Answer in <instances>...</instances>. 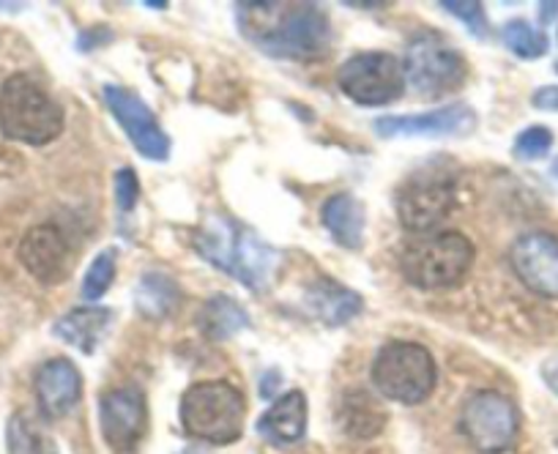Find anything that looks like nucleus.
Instances as JSON below:
<instances>
[{
    "mask_svg": "<svg viewBox=\"0 0 558 454\" xmlns=\"http://www.w3.org/2000/svg\"><path fill=\"white\" fill-rule=\"evenodd\" d=\"M235 28L255 50L274 61H318L331 50V20L318 3L244 0L235 3Z\"/></svg>",
    "mask_w": 558,
    "mask_h": 454,
    "instance_id": "1",
    "label": "nucleus"
},
{
    "mask_svg": "<svg viewBox=\"0 0 558 454\" xmlns=\"http://www.w3.org/2000/svg\"><path fill=\"white\" fill-rule=\"evenodd\" d=\"M192 247L208 266L239 280L252 293L268 291L282 263L279 249L225 213H208L203 219L201 228L192 233Z\"/></svg>",
    "mask_w": 558,
    "mask_h": 454,
    "instance_id": "2",
    "label": "nucleus"
},
{
    "mask_svg": "<svg viewBox=\"0 0 558 454\" xmlns=\"http://www.w3.org/2000/svg\"><path fill=\"white\" fill-rule=\"evenodd\" d=\"M476 247L460 231H433L411 236L400 249V274L418 291L458 287L474 269Z\"/></svg>",
    "mask_w": 558,
    "mask_h": 454,
    "instance_id": "3",
    "label": "nucleus"
},
{
    "mask_svg": "<svg viewBox=\"0 0 558 454\" xmlns=\"http://www.w3.org/2000/svg\"><path fill=\"white\" fill-rule=\"evenodd\" d=\"M246 400L230 381L192 383L179 403L184 432L208 446H230L244 435Z\"/></svg>",
    "mask_w": 558,
    "mask_h": 454,
    "instance_id": "4",
    "label": "nucleus"
},
{
    "mask_svg": "<svg viewBox=\"0 0 558 454\" xmlns=\"http://www.w3.org/2000/svg\"><path fill=\"white\" fill-rule=\"evenodd\" d=\"M0 132L23 146H50L63 132V107L28 74L0 85Z\"/></svg>",
    "mask_w": 558,
    "mask_h": 454,
    "instance_id": "5",
    "label": "nucleus"
},
{
    "mask_svg": "<svg viewBox=\"0 0 558 454\" xmlns=\"http://www.w3.org/2000/svg\"><path fill=\"white\" fill-rule=\"evenodd\" d=\"M375 394L397 405H422L438 383V365L430 348L413 340H389L375 354L369 367Z\"/></svg>",
    "mask_w": 558,
    "mask_h": 454,
    "instance_id": "6",
    "label": "nucleus"
},
{
    "mask_svg": "<svg viewBox=\"0 0 558 454\" xmlns=\"http://www.w3.org/2000/svg\"><path fill=\"white\" fill-rule=\"evenodd\" d=\"M458 203V173L447 159L418 164L397 184L395 211L408 233H433Z\"/></svg>",
    "mask_w": 558,
    "mask_h": 454,
    "instance_id": "7",
    "label": "nucleus"
},
{
    "mask_svg": "<svg viewBox=\"0 0 558 454\" xmlns=\"http://www.w3.org/2000/svg\"><path fill=\"white\" fill-rule=\"evenodd\" d=\"M402 72L411 90L422 99H444L458 94L469 79V61L463 50L441 34L413 36L402 52Z\"/></svg>",
    "mask_w": 558,
    "mask_h": 454,
    "instance_id": "8",
    "label": "nucleus"
},
{
    "mask_svg": "<svg viewBox=\"0 0 558 454\" xmlns=\"http://www.w3.org/2000/svg\"><path fill=\"white\" fill-rule=\"evenodd\" d=\"M458 427L474 452L507 454L520 438V410L498 389H480L460 408Z\"/></svg>",
    "mask_w": 558,
    "mask_h": 454,
    "instance_id": "9",
    "label": "nucleus"
},
{
    "mask_svg": "<svg viewBox=\"0 0 558 454\" xmlns=\"http://www.w3.org/2000/svg\"><path fill=\"white\" fill-rule=\"evenodd\" d=\"M337 88L359 107H386L402 99L408 83L402 61L391 52H353L337 69Z\"/></svg>",
    "mask_w": 558,
    "mask_h": 454,
    "instance_id": "10",
    "label": "nucleus"
},
{
    "mask_svg": "<svg viewBox=\"0 0 558 454\" xmlns=\"http://www.w3.org/2000/svg\"><path fill=\"white\" fill-rule=\"evenodd\" d=\"M101 99H105V107L110 110L112 119L118 121L123 135L132 140L134 151L140 157L148 159V162H168L170 154H173V140L162 130L157 112L146 101L140 99L132 88L112 83L101 88Z\"/></svg>",
    "mask_w": 558,
    "mask_h": 454,
    "instance_id": "11",
    "label": "nucleus"
},
{
    "mask_svg": "<svg viewBox=\"0 0 558 454\" xmlns=\"http://www.w3.org/2000/svg\"><path fill=\"white\" fill-rule=\"evenodd\" d=\"M148 397L134 383L99 397V430L116 454H134L148 435Z\"/></svg>",
    "mask_w": 558,
    "mask_h": 454,
    "instance_id": "12",
    "label": "nucleus"
},
{
    "mask_svg": "<svg viewBox=\"0 0 558 454\" xmlns=\"http://www.w3.org/2000/svg\"><path fill=\"white\" fill-rule=\"evenodd\" d=\"M476 126H480V115L465 101H452V105L425 112L380 115V119L373 121V130L380 140H397V137H425V140L469 137Z\"/></svg>",
    "mask_w": 558,
    "mask_h": 454,
    "instance_id": "13",
    "label": "nucleus"
},
{
    "mask_svg": "<svg viewBox=\"0 0 558 454\" xmlns=\"http://www.w3.org/2000/svg\"><path fill=\"white\" fill-rule=\"evenodd\" d=\"M509 266L536 298L558 302V236L550 231L520 233L509 247Z\"/></svg>",
    "mask_w": 558,
    "mask_h": 454,
    "instance_id": "14",
    "label": "nucleus"
},
{
    "mask_svg": "<svg viewBox=\"0 0 558 454\" xmlns=\"http://www.w3.org/2000/svg\"><path fill=\"white\" fill-rule=\"evenodd\" d=\"M20 263L41 285H61L74 271V249L56 224H36L17 247Z\"/></svg>",
    "mask_w": 558,
    "mask_h": 454,
    "instance_id": "15",
    "label": "nucleus"
},
{
    "mask_svg": "<svg viewBox=\"0 0 558 454\" xmlns=\"http://www.w3.org/2000/svg\"><path fill=\"white\" fill-rule=\"evenodd\" d=\"M34 389L45 419H66L83 400V372L72 359L56 356L36 370Z\"/></svg>",
    "mask_w": 558,
    "mask_h": 454,
    "instance_id": "16",
    "label": "nucleus"
},
{
    "mask_svg": "<svg viewBox=\"0 0 558 454\" xmlns=\"http://www.w3.org/2000/svg\"><path fill=\"white\" fill-rule=\"evenodd\" d=\"M310 425V408H307V394L291 389L282 397L274 400L257 419L255 430L263 441L271 446H291L307 435Z\"/></svg>",
    "mask_w": 558,
    "mask_h": 454,
    "instance_id": "17",
    "label": "nucleus"
},
{
    "mask_svg": "<svg viewBox=\"0 0 558 454\" xmlns=\"http://www.w3.org/2000/svg\"><path fill=\"white\" fill-rule=\"evenodd\" d=\"M304 307L313 315L318 323L329 326V329H340L356 320L364 312V298L356 291L345 287L342 282L331 280V277H318L310 282L304 291Z\"/></svg>",
    "mask_w": 558,
    "mask_h": 454,
    "instance_id": "18",
    "label": "nucleus"
},
{
    "mask_svg": "<svg viewBox=\"0 0 558 454\" xmlns=\"http://www.w3.org/2000/svg\"><path fill=\"white\" fill-rule=\"evenodd\" d=\"M112 318H116V312H112L110 307L85 304V307H74L69 309L66 315H61V318L52 323V334H56L61 343L77 348L80 354L90 356L96 354V348L101 345L107 331H110Z\"/></svg>",
    "mask_w": 558,
    "mask_h": 454,
    "instance_id": "19",
    "label": "nucleus"
},
{
    "mask_svg": "<svg viewBox=\"0 0 558 454\" xmlns=\"http://www.w3.org/2000/svg\"><path fill=\"white\" fill-rule=\"evenodd\" d=\"M320 224L337 247L359 253L364 247V231H367V208L351 192H337L320 206Z\"/></svg>",
    "mask_w": 558,
    "mask_h": 454,
    "instance_id": "20",
    "label": "nucleus"
},
{
    "mask_svg": "<svg viewBox=\"0 0 558 454\" xmlns=\"http://www.w3.org/2000/svg\"><path fill=\"white\" fill-rule=\"evenodd\" d=\"M335 419L345 435L364 441V438L380 435L389 416H386L384 405L375 394L364 392V389H348L337 403Z\"/></svg>",
    "mask_w": 558,
    "mask_h": 454,
    "instance_id": "21",
    "label": "nucleus"
},
{
    "mask_svg": "<svg viewBox=\"0 0 558 454\" xmlns=\"http://www.w3.org/2000/svg\"><path fill=\"white\" fill-rule=\"evenodd\" d=\"M181 304H184V293H181L179 282L165 271H146L134 287V307L154 323L175 318Z\"/></svg>",
    "mask_w": 558,
    "mask_h": 454,
    "instance_id": "22",
    "label": "nucleus"
},
{
    "mask_svg": "<svg viewBox=\"0 0 558 454\" xmlns=\"http://www.w3.org/2000/svg\"><path fill=\"white\" fill-rule=\"evenodd\" d=\"M252 326L250 312L228 293H214L197 309V331L211 343H228Z\"/></svg>",
    "mask_w": 558,
    "mask_h": 454,
    "instance_id": "23",
    "label": "nucleus"
},
{
    "mask_svg": "<svg viewBox=\"0 0 558 454\" xmlns=\"http://www.w3.org/2000/svg\"><path fill=\"white\" fill-rule=\"evenodd\" d=\"M7 454H61V449L34 416L14 414L7 425Z\"/></svg>",
    "mask_w": 558,
    "mask_h": 454,
    "instance_id": "24",
    "label": "nucleus"
},
{
    "mask_svg": "<svg viewBox=\"0 0 558 454\" xmlns=\"http://www.w3.org/2000/svg\"><path fill=\"white\" fill-rule=\"evenodd\" d=\"M501 45L512 52L520 61H536V58L547 56L550 50V41L542 34L539 28H534L525 20H509L501 28Z\"/></svg>",
    "mask_w": 558,
    "mask_h": 454,
    "instance_id": "25",
    "label": "nucleus"
},
{
    "mask_svg": "<svg viewBox=\"0 0 558 454\" xmlns=\"http://www.w3.org/2000/svg\"><path fill=\"white\" fill-rule=\"evenodd\" d=\"M118 274V253L116 249H101L90 266L83 274V285H80V296L88 304H96L99 298H105V293L110 291L112 282H116Z\"/></svg>",
    "mask_w": 558,
    "mask_h": 454,
    "instance_id": "26",
    "label": "nucleus"
},
{
    "mask_svg": "<svg viewBox=\"0 0 558 454\" xmlns=\"http://www.w3.org/2000/svg\"><path fill=\"white\" fill-rule=\"evenodd\" d=\"M438 7L447 14H452L454 20H460V23L465 25V30H469L471 36H476V39H487V34H490L485 7L476 3V0H441Z\"/></svg>",
    "mask_w": 558,
    "mask_h": 454,
    "instance_id": "27",
    "label": "nucleus"
},
{
    "mask_svg": "<svg viewBox=\"0 0 558 454\" xmlns=\"http://www.w3.org/2000/svg\"><path fill=\"white\" fill-rule=\"evenodd\" d=\"M553 148V132L547 126H529L514 137L512 154L520 162H539L550 154Z\"/></svg>",
    "mask_w": 558,
    "mask_h": 454,
    "instance_id": "28",
    "label": "nucleus"
},
{
    "mask_svg": "<svg viewBox=\"0 0 558 454\" xmlns=\"http://www.w3.org/2000/svg\"><path fill=\"white\" fill-rule=\"evenodd\" d=\"M112 195H116V206L121 217H132L134 208L140 203V179L134 168H118L112 175Z\"/></svg>",
    "mask_w": 558,
    "mask_h": 454,
    "instance_id": "29",
    "label": "nucleus"
},
{
    "mask_svg": "<svg viewBox=\"0 0 558 454\" xmlns=\"http://www.w3.org/2000/svg\"><path fill=\"white\" fill-rule=\"evenodd\" d=\"M110 41H112V30L105 28V25H94V28L83 30V34L77 36V50L94 52V50H99V47L110 45Z\"/></svg>",
    "mask_w": 558,
    "mask_h": 454,
    "instance_id": "30",
    "label": "nucleus"
},
{
    "mask_svg": "<svg viewBox=\"0 0 558 454\" xmlns=\"http://www.w3.org/2000/svg\"><path fill=\"white\" fill-rule=\"evenodd\" d=\"M531 107L542 112H558V85H542L531 96Z\"/></svg>",
    "mask_w": 558,
    "mask_h": 454,
    "instance_id": "31",
    "label": "nucleus"
},
{
    "mask_svg": "<svg viewBox=\"0 0 558 454\" xmlns=\"http://www.w3.org/2000/svg\"><path fill=\"white\" fill-rule=\"evenodd\" d=\"M257 386H260V397L263 400H271V397H279V386H282V372L279 370H266L260 376V381H257Z\"/></svg>",
    "mask_w": 558,
    "mask_h": 454,
    "instance_id": "32",
    "label": "nucleus"
},
{
    "mask_svg": "<svg viewBox=\"0 0 558 454\" xmlns=\"http://www.w3.org/2000/svg\"><path fill=\"white\" fill-rule=\"evenodd\" d=\"M539 376L542 381H545V386L558 397V354L550 356V359H545V365L539 367Z\"/></svg>",
    "mask_w": 558,
    "mask_h": 454,
    "instance_id": "33",
    "label": "nucleus"
},
{
    "mask_svg": "<svg viewBox=\"0 0 558 454\" xmlns=\"http://www.w3.org/2000/svg\"><path fill=\"white\" fill-rule=\"evenodd\" d=\"M556 12H558V3H542L539 20H542V23H550V20L556 17Z\"/></svg>",
    "mask_w": 558,
    "mask_h": 454,
    "instance_id": "34",
    "label": "nucleus"
},
{
    "mask_svg": "<svg viewBox=\"0 0 558 454\" xmlns=\"http://www.w3.org/2000/svg\"><path fill=\"white\" fill-rule=\"evenodd\" d=\"M143 7L154 9V12H168V3H165V0H146Z\"/></svg>",
    "mask_w": 558,
    "mask_h": 454,
    "instance_id": "35",
    "label": "nucleus"
},
{
    "mask_svg": "<svg viewBox=\"0 0 558 454\" xmlns=\"http://www.w3.org/2000/svg\"><path fill=\"white\" fill-rule=\"evenodd\" d=\"M550 179H553V184L558 186V157L553 159V164H550Z\"/></svg>",
    "mask_w": 558,
    "mask_h": 454,
    "instance_id": "36",
    "label": "nucleus"
},
{
    "mask_svg": "<svg viewBox=\"0 0 558 454\" xmlns=\"http://www.w3.org/2000/svg\"><path fill=\"white\" fill-rule=\"evenodd\" d=\"M186 454H197V452H195V449H190V452H186Z\"/></svg>",
    "mask_w": 558,
    "mask_h": 454,
    "instance_id": "37",
    "label": "nucleus"
},
{
    "mask_svg": "<svg viewBox=\"0 0 558 454\" xmlns=\"http://www.w3.org/2000/svg\"><path fill=\"white\" fill-rule=\"evenodd\" d=\"M556 74H558V63H556Z\"/></svg>",
    "mask_w": 558,
    "mask_h": 454,
    "instance_id": "38",
    "label": "nucleus"
}]
</instances>
